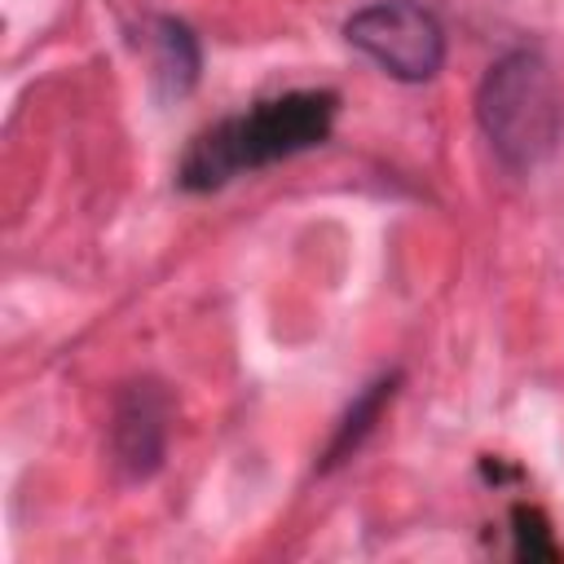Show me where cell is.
I'll return each mask as SVG.
<instances>
[{
    "label": "cell",
    "instance_id": "1",
    "mask_svg": "<svg viewBox=\"0 0 564 564\" xmlns=\"http://www.w3.org/2000/svg\"><path fill=\"white\" fill-rule=\"evenodd\" d=\"M335 110H339V97L326 88H300V93L256 101L251 110L229 115L189 141L176 167V185L189 194H207L229 185L242 172L304 154L330 137Z\"/></svg>",
    "mask_w": 564,
    "mask_h": 564
},
{
    "label": "cell",
    "instance_id": "2",
    "mask_svg": "<svg viewBox=\"0 0 564 564\" xmlns=\"http://www.w3.org/2000/svg\"><path fill=\"white\" fill-rule=\"evenodd\" d=\"M476 123L502 167L533 172L564 141L560 70L533 48L498 57L476 88Z\"/></svg>",
    "mask_w": 564,
    "mask_h": 564
},
{
    "label": "cell",
    "instance_id": "3",
    "mask_svg": "<svg viewBox=\"0 0 564 564\" xmlns=\"http://www.w3.org/2000/svg\"><path fill=\"white\" fill-rule=\"evenodd\" d=\"M344 40L401 84H423L445 66V31L419 0H375L344 22Z\"/></svg>",
    "mask_w": 564,
    "mask_h": 564
},
{
    "label": "cell",
    "instance_id": "4",
    "mask_svg": "<svg viewBox=\"0 0 564 564\" xmlns=\"http://www.w3.org/2000/svg\"><path fill=\"white\" fill-rule=\"evenodd\" d=\"M172 397L159 379H137L115 397L110 414V463L128 485L150 480L167 458Z\"/></svg>",
    "mask_w": 564,
    "mask_h": 564
},
{
    "label": "cell",
    "instance_id": "5",
    "mask_svg": "<svg viewBox=\"0 0 564 564\" xmlns=\"http://www.w3.org/2000/svg\"><path fill=\"white\" fill-rule=\"evenodd\" d=\"M145 44H150V70L163 97H185L198 84L203 70V53H198V35L181 22V18H154L145 26Z\"/></svg>",
    "mask_w": 564,
    "mask_h": 564
},
{
    "label": "cell",
    "instance_id": "6",
    "mask_svg": "<svg viewBox=\"0 0 564 564\" xmlns=\"http://www.w3.org/2000/svg\"><path fill=\"white\" fill-rule=\"evenodd\" d=\"M392 392H397V375H383V379L366 383V392L352 401V410H348V414H344V423L335 427V441L326 445V463H322V467L344 463V458L366 441V432L375 427V419L383 414V405L392 401Z\"/></svg>",
    "mask_w": 564,
    "mask_h": 564
},
{
    "label": "cell",
    "instance_id": "7",
    "mask_svg": "<svg viewBox=\"0 0 564 564\" xmlns=\"http://www.w3.org/2000/svg\"><path fill=\"white\" fill-rule=\"evenodd\" d=\"M511 538H516V560H555L560 546L551 542V529L546 520L533 511V507H516L511 511Z\"/></svg>",
    "mask_w": 564,
    "mask_h": 564
}]
</instances>
